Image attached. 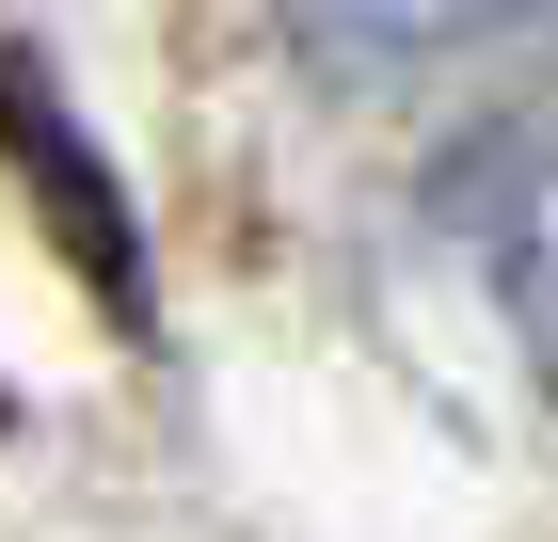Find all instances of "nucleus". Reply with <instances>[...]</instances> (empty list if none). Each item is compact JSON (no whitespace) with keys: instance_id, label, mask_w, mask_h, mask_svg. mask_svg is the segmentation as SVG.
Returning a JSON list of instances; mask_svg holds the SVG:
<instances>
[{"instance_id":"2","label":"nucleus","mask_w":558,"mask_h":542,"mask_svg":"<svg viewBox=\"0 0 558 542\" xmlns=\"http://www.w3.org/2000/svg\"><path fill=\"white\" fill-rule=\"evenodd\" d=\"M319 64H478V48H558V0H288Z\"/></svg>"},{"instance_id":"1","label":"nucleus","mask_w":558,"mask_h":542,"mask_svg":"<svg viewBox=\"0 0 558 542\" xmlns=\"http://www.w3.org/2000/svg\"><path fill=\"white\" fill-rule=\"evenodd\" d=\"M447 224H463L478 288L558 351V128H495V144L447 176Z\"/></svg>"}]
</instances>
